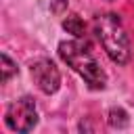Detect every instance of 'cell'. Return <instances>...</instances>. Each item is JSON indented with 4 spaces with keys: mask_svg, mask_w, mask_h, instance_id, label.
<instances>
[{
    "mask_svg": "<svg viewBox=\"0 0 134 134\" xmlns=\"http://www.w3.org/2000/svg\"><path fill=\"white\" fill-rule=\"evenodd\" d=\"M109 124L115 126V128H124V126L128 124L126 111H121V109H111V111H109Z\"/></svg>",
    "mask_w": 134,
    "mask_h": 134,
    "instance_id": "obj_6",
    "label": "cell"
},
{
    "mask_svg": "<svg viewBox=\"0 0 134 134\" xmlns=\"http://www.w3.org/2000/svg\"><path fill=\"white\" fill-rule=\"evenodd\" d=\"M96 31H98L100 44L107 50V54L115 63L124 65L130 59V40H128V34L121 21L115 15H100L96 19Z\"/></svg>",
    "mask_w": 134,
    "mask_h": 134,
    "instance_id": "obj_2",
    "label": "cell"
},
{
    "mask_svg": "<svg viewBox=\"0 0 134 134\" xmlns=\"http://www.w3.org/2000/svg\"><path fill=\"white\" fill-rule=\"evenodd\" d=\"M59 54L61 59L75 71L80 73L86 84L90 88H105L107 84V75L100 69L96 57L90 52V46L80 42V40H69V42H61L59 46Z\"/></svg>",
    "mask_w": 134,
    "mask_h": 134,
    "instance_id": "obj_1",
    "label": "cell"
},
{
    "mask_svg": "<svg viewBox=\"0 0 134 134\" xmlns=\"http://www.w3.org/2000/svg\"><path fill=\"white\" fill-rule=\"evenodd\" d=\"M29 71H31V77H34L36 86H38L42 92L50 94V92H57V90H59L61 73H59V69H57V65H54L52 61L40 59V61L31 63Z\"/></svg>",
    "mask_w": 134,
    "mask_h": 134,
    "instance_id": "obj_4",
    "label": "cell"
},
{
    "mask_svg": "<svg viewBox=\"0 0 134 134\" xmlns=\"http://www.w3.org/2000/svg\"><path fill=\"white\" fill-rule=\"evenodd\" d=\"M63 27H65L69 34H73L75 38H82V36H84V21H82L77 15H69V17L63 21Z\"/></svg>",
    "mask_w": 134,
    "mask_h": 134,
    "instance_id": "obj_5",
    "label": "cell"
},
{
    "mask_svg": "<svg viewBox=\"0 0 134 134\" xmlns=\"http://www.w3.org/2000/svg\"><path fill=\"white\" fill-rule=\"evenodd\" d=\"M15 71H17V67L13 65V61H10L6 54H2V82H8V77H10Z\"/></svg>",
    "mask_w": 134,
    "mask_h": 134,
    "instance_id": "obj_7",
    "label": "cell"
},
{
    "mask_svg": "<svg viewBox=\"0 0 134 134\" xmlns=\"http://www.w3.org/2000/svg\"><path fill=\"white\" fill-rule=\"evenodd\" d=\"M38 121V113H36V105L31 98L23 96L15 103L8 105L6 109V126L15 132H29Z\"/></svg>",
    "mask_w": 134,
    "mask_h": 134,
    "instance_id": "obj_3",
    "label": "cell"
}]
</instances>
